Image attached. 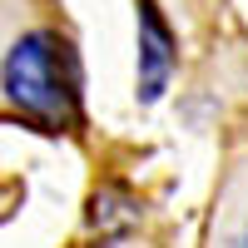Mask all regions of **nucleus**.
<instances>
[{"label":"nucleus","instance_id":"7ed1b4c3","mask_svg":"<svg viewBox=\"0 0 248 248\" xmlns=\"http://www.w3.org/2000/svg\"><path fill=\"white\" fill-rule=\"evenodd\" d=\"M238 248H248V229H243V238H238Z\"/></svg>","mask_w":248,"mask_h":248},{"label":"nucleus","instance_id":"f257e3e1","mask_svg":"<svg viewBox=\"0 0 248 248\" xmlns=\"http://www.w3.org/2000/svg\"><path fill=\"white\" fill-rule=\"evenodd\" d=\"M0 94L10 99L15 114L35 124H60L75 119V60L65 40L55 30H25L10 40V50L0 55Z\"/></svg>","mask_w":248,"mask_h":248},{"label":"nucleus","instance_id":"f03ea898","mask_svg":"<svg viewBox=\"0 0 248 248\" xmlns=\"http://www.w3.org/2000/svg\"><path fill=\"white\" fill-rule=\"evenodd\" d=\"M174 79V30L164 25L154 0H139V99H154L169 90Z\"/></svg>","mask_w":248,"mask_h":248}]
</instances>
